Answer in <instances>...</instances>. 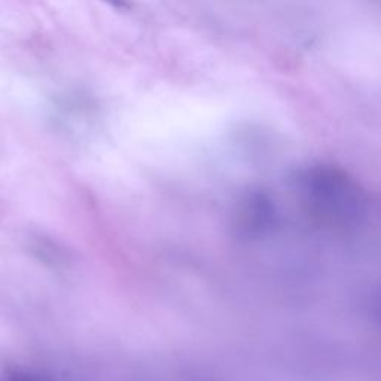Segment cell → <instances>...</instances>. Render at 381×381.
I'll return each mask as SVG.
<instances>
[{"label":"cell","mask_w":381,"mask_h":381,"mask_svg":"<svg viewBox=\"0 0 381 381\" xmlns=\"http://www.w3.org/2000/svg\"><path fill=\"white\" fill-rule=\"evenodd\" d=\"M115 18H117V15H115ZM117 29H118V25H117ZM118 36H120V34H118ZM120 45H121V42H120ZM121 53H122V49H121ZM122 60H124V58H122ZM124 67H125V65H124ZM125 75H127V72H125ZM127 82H129V79H127ZM129 88H130V86H129ZM130 96H131V94H130ZM131 101H133V100H131ZM133 108H134V106H133ZM134 113H136V112H134ZM136 120H137V118H136Z\"/></svg>","instance_id":"cell-1"}]
</instances>
